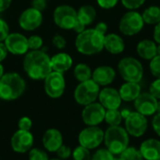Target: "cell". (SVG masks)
Masks as SVG:
<instances>
[{"instance_id": "cell-1", "label": "cell", "mask_w": 160, "mask_h": 160, "mask_svg": "<svg viewBox=\"0 0 160 160\" xmlns=\"http://www.w3.org/2000/svg\"><path fill=\"white\" fill-rule=\"evenodd\" d=\"M22 67L29 78L39 81L44 80L52 71L51 57L43 51H30L24 54Z\"/></svg>"}, {"instance_id": "cell-2", "label": "cell", "mask_w": 160, "mask_h": 160, "mask_svg": "<svg viewBox=\"0 0 160 160\" xmlns=\"http://www.w3.org/2000/svg\"><path fill=\"white\" fill-rule=\"evenodd\" d=\"M77 51L83 55H94L104 49V36L94 28L85 29L75 39Z\"/></svg>"}, {"instance_id": "cell-3", "label": "cell", "mask_w": 160, "mask_h": 160, "mask_svg": "<svg viewBox=\"0 0 160 160\" xmlns=\"http://www.w3.org/2000/svg\"><path fill=\"white\" fill-rule=\"evenodd\" d=\"M25 87V81L19 73H4L0 79V98L6 101L15 100L24 93Z\"/></svg>"}, {"instance_id": "cell-4", "label": "cell", "mask_w": 160, "mask_h": 160, "mask_svg": "<svg viewBox=\"0 0 160 160\" xmlns=\"http://www.w3.org/2000/svg\"><path fill=\"white\" fill-rule=\"evenodd\" d=\"M104 142L113 156H120L129 146V135L126 128L120 126L109 127L104 132Z\"/></svg>"}, {"instance_id": "cell-5", "label": "cell", "mask_w": 160, "mask_h": 160, "mask_svg": "<svg viewBox=\"0 0 160 160\" xmlns=\"http://www.w3.org/2000/svg\"><path fill=\"white\" fill-rule=\"evenodd\" d=\"M118 71L122 79L129 82H140L143 77V67L134 57H124L118 63Z\"/></svg>"}, {"instance_id": "cell-6", "label": "cell", "mask_w": 160, "mask_h": 160, "mask_svg": "<svg viewBox=\"0 0 160 160\" xmlns=\"http://www.w3.org/2000/svg\"><path fill=\"white\" fill-rule=\"evenodd\" d=\"M100 86L92 79L80 82L74 91L75 101L82 106L89 105L98 98Z\"/></svg>"}, {"instance_id": "cell-7", "label": "cell", "mask_w": 160, "mask_h": 160, "mask_svg": "<svg viewBox=\"0 0 160 160\" xmlns=\"http://www.w3.org/2000/svg\"><path fill=\"white\" fill-rule=\"evenodd\" d=\"M144 26V21L141 13L129 10L125 13L119 22V30L125 36H135L139 34Z\"/></svg>"}, {"instance_id": "cell-8", "label": "cell", "mask_w": 160, "mask_h": 160, "mask_svg": "<svg viewBox=\"0 0 160 160\" xmlns=\"http://www.w3.org/2000/svg\"><path fill=\"white\" fill-rule=\"evenodd\" d=\"M53 21L58 27L71 30L78 21L77 10L69 5H60L53 11Z\"/></svg>"}, {"instance_id": "cell-9", "label": "cell", "mask_w": 160, "mask_h": 160, "mask_svg": "<svg viewBox=\"0 0 160 160\" xmlns=\"http://www.w3.org/2000/svg\"><path fill=\"white\" fill-rule=\"evenodd\" d=\"M66 89V80L63 73L52 71L44 79V90L52 98H58L63 96Z\"/></svg>"}, {"instance_id": "cell-10", "label": "cell", "mask_w": 160, "mask_h": 160, "mask_svg": "<svg viewBox=\"0 0 160 160\" xmlns=\"http://www.w3.org/2000/svg\"><path fill=\"white\" fill-rule=\"evenodd\" d=\"M104 141V132L98 127H87L79 134L80 145L92 150L98 147Z\"/></svg>"}, {"instance_id": "cell-11", "label": "cell", "mask_w": 160, "mask_h": 160, "mask_svg": "<svg viewBox=\"0 0 160 160\" xmlns=\"http://www.w3.org/2000/svg\"><path fill=\"white\" fill-rule=\"evenodd\" d=\"M125 128L128 135L139 138L145 134L148 128V121L146 116L138 112H131L126 118Z\"/></svg>"}, {"instance_id": "cell-12", "label": "cell", "mask_w": 160, "mask_h": 160, "mask_svg": "<svg viewBox=\"0 0 160 160\" xmlns=\"http://www.w3.org/2000/svg\"><path fill=\"white\" fill-rule=\"evenodd\" d=\"M106 109L98 102H93L84 106L82 112V118L83 123L88 127H98L104 121Z\"/></svg>"}, {"instance_id": "cell-13", "label": "cell", "mask_w": 160, "mask_h": 160, "mask_svg": "<svg viewBox=\"0 0 160 160\" xmlns=\"http://www.w3.org/2000/svg\"><path fill=\"white\" fill-rule=\"evenodd\" d=\"M18 22L22 29L25 31H34L41 25L43 22V15L41 11L31 7L21 13Z\"/></svg>"}, {"instance_id": "cell-14", "label": "cell", "mask_w": 160, "mask_h": 160, "mask_svg": "<svg viewBox=\"0 0 160 160\" xmlns=\"http://www.w3.org/2000/svg\"><path fill=\"white\" fill-rule=\"evenodd\" d=\"M4 43L8 52L14 55H24L29 51L27 38L20 33H9Z\"/></svg>"}, {"instance_id": "cell-15", "label": "cell", "mask_w": 160, "mask_h": 160, "mask_svg": "<svg viewBox=\"0 0 160 160\" xmlns=\"http://www.w3.org/2000/svg\"><path fill=\"white\" fill-rule=\"evenodd\" d=\"M34 144V137L30 131L21 130L16 131L10 140V145L14 152L16 153H26L32 149Z\"/></svg>"}, {"instance_id": "cell-16", "label": "cell", "mask_w": 160, "mask_h": 160, "mask_svg": "<svg viewBox=\"0 0 160 160\" xmlns=\"http://www.w3.org/2000/svg\"><path fill=\"white\" fill-rule=\"evenodd\" d=\"M158 99L150 93H141L134 100V107L136 112L144 116H150L157 113Z\"/></svg>"}, {"instance_id": "cell-17", "label": "cell", "mask_w": 160, "mask_h": 160, "mask_svg": "<svg viewBox=\"0 0 160 160\" xmlns=\"http://www.w3.org/2000/svg\"><path fill=\"white\" fill-rule=\"evenodd\" d=\"M99 103L106 110H116L119 109L122 103L119 91L112 87H105L100 90L98 95Z\"/></svg>"}, {"instance_id": "cell-18", "label": "cell", "mask_w": 160, "mask_h": 160, "mask_svg": "<svg viewBox=\"0 0 160 160\" xmlns=\"http://www.w3.org/2000/svg\"><path fill=\"white\" fill-rule=\"evenodd\" d=\"M116 76L115 70L110 66L98 67L92 72V80L99 86H107L112 83Z\"/></svg>"}, {"instance_id": "cell-19", "label": "cell", "mask_w": 160, "mask_h": 160, "mask_svg": "<svg viewBox=\"0 0 160 160\" xmlns=\"http://www.w3.org/2000/svg\"><path fill=\"white\" fill-rule=\"evenodd\" d=\"M42 144L49 152H56L63 144V136L55 128H50L45 131L42 137Z\"/></svg>"}, {"instance_id": "cell-20", "label": "cell", "mask_w": 160, "mask_h": 160, "mask_svg": "<svg viewBox=\"0 0 160 160\" xmlns=\"http://www.w3.org/2000/svg\"><path fill=\"white\" fill-rule=\"evenodd\" d=\"M139 150L143 159L158 160L160 158V141L157 139L145 140Z\"/></svg>"}, {"instance_id": "cell-21", "label": "cell", "mask_w": 160, "mask_h": 160, "mask_svg": "<svg viewBox=\"0 0 160 160\" xmlns=\"http://www.w3.org/2000/svg\"><path fill=\"white\" fill-rule=\"evenodd\" d=\"M126 48L124 39L117 34H107L104 36V49L112 54H120Z\"/></svg>"}, {"instance_id": "cell-22", "label": "cell", "mask_w": 160, "mask_h": 160, "mask_svg": "<svg viewBox=\"0 0 160 160\" xmlns=\"http://www.w3.org/2000/svg\"><path fill=\"white\" fill-rule=\"evenodd\" d=\"M51 64L53 71L64 73L71 68L73 65V60L68 53L59 52L51 57Z\"/></svg>"}, {"instance_id": "cell-23", "label": "cell", "mask_w": 160, "mask_h": 160, "mask_svg": "<svg viewBox=\"0 0 160 160\" xmlns=\"http://www.w3.org/2000/svg\"><path fill=\"white\" fill-rule=\"evenodd\" d=\"M118 91L122 100L126 102H131L140 96V94L142 93V88L138 82H126L121 85Z\"/></svg>"}, {"instance_id": "cell-24", "label": "cell", "mask_w": 160, "mask_h": 160, "mask_svg": "<svg viewBox=\"0 0 160 160\" xmlns=\"http://www.w3.org/2000/svg\"><path fill=\"white\" fill-rule=\"evenodd\" d=\"M157 47H158V45L153 40L143 39V40H141L137 44L136 51H137L138 55L141 58L145 59V60H151L155 56L158 55Z\"/></svg>"}, {"instance_id": "cell-25", "label": "cell", "mask_w": 160, "mask_h": 160, "mask_svg": "<svg viewBox=\"0 0 160 160\" xmlns=\"http://www.w3.org/2000/svg\"><path fill=\"white\" fill-rule=\"evenodd\" d=\"M97 17L96 8L91 5H84L82 6L79 10L77 11V18L78 21L81 22L85 26L90 25L94 22Z\"/></svg>"}, {"instance_id": "cell-26", "label": "cell", "mask_w": 160, "mask_h": 160, "mask_svg": "<svg viewBox=\"0 0 160 160\" xmlns=\"http://www.w3.org/2000/svg\"><path fill=\"white\" fill-rule=\"evenodd\" d=\"M144 23L149 25H156L160 22V7L151 6L147 8L142 14Z\"/></svg>"}, {"instance_id": "cell-27", "label": "cell", "mask_w": 160, "mask_h": 160, "mask_svg": "<svg viewBox=\"0 0 160 160\" xmlns=\"http://www.w3.org/2000/svg\"><path fill=\"white\" fill-rule=\"evenodd\" d=\"M92 72L93 71L88 65L81 63V64H78L74 68L73 74L77 81H79L80 82H82L92 79Z\"/></svg>"}, {"instance_id": "cell-28", "label": "cell", "mask_w": 160, "mask_h": 160, "mask_svg": "<svg viewBox=\"0 0 160 160\" xmlns=\"http://www.w3.org/2000/svg\"><path fill=\"white\" fill-rule=\"evenodd\" d=\"M104 120L110 127H114V126H120V124L122 123L123 117H122L121 112L118 109L106 110Z\"/></svg>"}, {"instance_id": "cell-29", "label": "cell", "mask_w": 160, "mask_h": 160, "mask_svg": "<svg viewBox=\"0 0 160 160\" xmlns=\"http://www.w3.org/2000/svg\"><path fill=\"white\" fill-rule=\"evenodd\" d=\"M123 160H143L139 149L133 146H128L119 156Z\"/></svg>"}, {"instance_id": "cell-30", "label": "cell", "mask_w": 160, "mask_h": 160, "mask_svg": "<svg viewBox=\"0 0 160 160\" xmlns=\"http://www.w3.org/2000/svg\"><path fill=\"white\" fill-rule=\"evenodd\" d=\"M73 160H91V154L90 150L80 145L76 147L71 154Z\"/></svg>"}, {"instance_id": "cell-31", "label": "cell", "mask_w": 160, "mask_h": 160, "mask_svg": "<svg viewBox=\"0 0 160 160\" xmlns=\"http://www.w3.org/2000/svg\"><path fill=\"white\" fill-rule=\"evenodd\" d=\"M28 40V47L29 50L31 51H37V50H40V48L43 45V39L41 37L38 36V35H33L29 38H27Z\"/></svg>"}, {"instance_id": "cell-32", "label": "cell", "mask_w": 160, "mask_h": 160, "mask_svg": "<svg viewBox=\"0 0 160 160\" xmlns=\"http://www.w3.org/2000/svg\"><path fill=\"white\" fill-rule=\"evenodd\" d=\"M114 156L106 148L98 150L92 157L91 160H113Z\"/></svg>"}, {"instance_id": "cell-33", "label": "cell", "mask_w": 160, "mask_h": 160, "mask_svg": "<svg viewBox=\"0 0 160 160\" xmlns=\"http://www.w3.org/2000/svg\"><path fill=\"white\" fill-rule=\"evenodd\" d=\"M149 68L154 77L160 79V55H157L150 60Z\"/></svg>"}, {"instance_id": "cell-34", "label": "cell", "mask_w": 160, "mask_h": 160, "mask_svg": "<svg viewBox=\"0 0 160 160\" xmlns=\"http://www.w3.org/2000/svg\"><path fill=\"white\" fill-rule=\"evenodd\" d=\"M29 160H49L48 155L38 148H32L29 151V155H28Z\"/></svg>"}, {"instance_id": "cell-35", "label": "cell", "mask_w": 160, "mask_h": 160, "mask_svg": "<svg viewBox=\"0 0 160 160\" xmlns=\"http://www.w3.org/2000/svg\"><path fill=\"white\" fill-rule=\"evenodd\" d=\"M146 0H121L122 5L129 9V10H135L139 8H141Z\"/></svg>"}, {"instance_id": "cell-36", "label": "cell", "mask_w": 160, "mask_h": 160, "mask_svg": "<svg viewBox=\"0 0 160 160\" xmlns=\"http://www.w3.org/2000/svg\"><path fill=\"white\" fill-rule=\"evenodd\" d=\"M149 93L158 100L160 99V79L155 80L149 87Z\"/></svg>"}, {"instance_id": "cell-37", "label": "cell", "mask_w": 160, "mask_h": 160, "mask_svg": "<svg viewBox=\"0 0 160 160\" xmlns=\"http://www.w3.org/2000/svg\"><path fill=\"white\" fill-rule=\"evenodd\" d=\"M55 153H56L57 157H58L60 159H67V158H68L71 156L72 151H71V149H70L68 146L62 144V145L59 147V149H58Z\"/></svg>"}, {"instance_id": "cell-38", "label": "cell", "mask_w": 160, "mask_h": 160, "mask_svg": "<svg viewBox=\"0 0 160 160\" xmlns=\"http://www.w3.org/2000/svg\"><path fill=\"white\" fill-rule=\"evenodd\" d=\"M18 127H19V129H21V130L30 131V129L32 128V120L29 117H26V116L22 117L19 120Z\"/></svg>"}, {"instance_id": "cell-39", "label": "cell", "mask_w": 160, "mask_h": 160, "mask_svg": "<svg viewBox=\"0 0 160 160\" xmlns=\"http://www.w3.org/2000/svg\"><path fill=\"white\" fill-rule=\"evenodd\" d=\"M9 34V27L8 23L0 18V42H4L6 38Z\"/></svg>"}, {"instance_id": "cell-40", "label": "cell", "mask_w": 160, "mask_h": 160, "mask_svg": "<svg viewBox=\"0 0 160 160\" xmlns=\"http://www.w3.org/2000/svg\"><path fill=\"white\" fill-rule=\"evenodd\" d=\"M52 44L55 48L59 49V50H62L66 47V44H67V41L65 39V38L61 35H55L53 38H52Z\"/></svg>"}, {"instance_id": "cell-41", "label": "cell", "mask_w": 160, "mask_h": 160, "mask_svg": "<svg viewBox=\"0 0 160 160\" xmlns=\"http://www.w3.org/2000/svg\"><path fill=\"white\" fill-rule=\"evenodd\" d=\"M97 2L101 8L111 9L118 4L119 0H97Z\"/></svg>"}, {"instance_id": "cell-42", "label": "cell", "mask_w": 160, "mask_h": 160, "mask_svg": "<svg viewBox=\"0 0 160 160\" xmlns=\"http://www.w3.org/2000/svg\"><path fill=\"white\" fill-rule=\"evenodd\" d=\"M32 8L42 12L47 8V0H32Z\"/></svg>"}, {"instance_id": "cell-43", "label": "cell", "mask_w": 160, "mask_h": 160, "mask_svg": "<svg viewBox=\"0 0 160 160\" xmlns=\"http://www.w3.org/2000/svg\"><path fill=\"white\" fill-rule=\"evenodd\" d=\"M152 127L156 133L160 137V113H157L152 120Z\"/></svg>"}, {"instance_id": "cell-44", "label": "cell", "mask_w": 160, "mask_h": 160, "mask_svg": "<svg viewBox=\"0 0 160 160\" xmlns=\"http://www.w3.org/2000/svg\"><path fill=\"white\" fill-rule=\"evenodd\" d=\"M96 31H98L99 34H101V35H103V36H105L106 35V33H107V31H108V25H107V23L106 22H98L96 26H95V28H94Z\"/></svg>"}, {"instance_id": "cell-45", "label": "cell", "mask_w": 160, "mask_h": 160, "mask_svg": "<svg viewBox=\"0 0 160 160\" xmlns=\"http://www.w3.org/2000/svg\"><path fill=\"white\" fill-rule=\"evenodd\" d=\"M8 49L4 42H0V63L3 62L8 56Z\"/></svg>"}, {"instance_id": "cell-46", "label": "cell", "mask_w": 160, "mask_h": 160, "mask_svg": "<svg viewBox=\"0 0 160 160\" xmlns=\"http://www.w3.org/2000/svg\"><path fill=\"white\" fill-rule=\"evenodd\" d=\"M12 0H0V12H4L7 10L10 5H11Z\"/></svg>"}, {"instance_id": "cell-47", "label": "cell", "mask_w": 160, "mask_h": 160, "mask_svg": "<svg viewBox=\"0 0 160 160\" xmlns=\"http://www.w3.org/2000/svg\"><path fill=\"white\" fill-rule=\"evenodd\" d=\"M154 39L157 43L160 44V22L156 24L154 30Z\"/></svg>"}, {"instance_id": "cell-48", "label": "cell", "mask_w": 160, "mask_h": 160, "mask_svg": "<svg viewBox=\"0 0 160 160\" xmlns=\"http://www.w3.org/2000/svg\"><path fill=\"white\" fill-rule=\"evenodd\" d=\"M85 25L84 24H82L81 22H79V21H77V22L75 23V25H74V27H73V29L72 30H74L76 33H78V34H80V33H82V31H84L85 30Z\"/></svg>"}, {"instance_id": "cell-49", "label": "cell", "mask_w": 160, "mask_h": 160, "mask_svg": "<svg viewBox=\"0 0 160 160\" xmlns=\"http://www.w3.org/2000/svg\"><path fill=\"white\" fill-rule=\"evenodd\" d=\"M130 112H130L129 110H128V109H125V110H123V111L121 112L122 117L126 119V118H127V117H128V116L129 115V113H130Z\"/></svg>"}, {"instance_id": "cell-50", "label": "cell", "mask_w": 160, "mask_h": 160, "mask_svg": "<svg viewBox=\"0 0 160 160\" xmlns=\"http://www.w3.org/2000/svg\"><path fill=\"white\" fill-rule=\"evenodd\" d=\"M4 75V68H3V66H2V64L0 63V79H1V77Z\"/></svg>"}, {"instance_id": "cell-51", "label": "cell", "mask_w": 160, "mask_h": 160, "mask_svg": "<svg viewBox=\"0 0 160 160\" xmlns=\"http://www.w3.org/2000/svg\"><path fill=\"white\" fill-rule=\"evenodd\" d=\"M157 113H160V101H158V106H157Z\"/></svg>"}, {"instance_id": "cell-52", "label": "cell", "mask_w": 160, "mask_h": 160, "mask_svg": "<svg viewBox=\"0 0 160 160\" xmlns=\"http://www.w3.org/2000/svg\"><path fill=\"white\" fill-rule=\"evenodd\" d=\"M157 53H158V55H160V44H158L157 47Z\"/></svg>"}, {"instance_id": "cell-53", "label": "cell", "mask_w": 160, "mask_h": 160, "mask_svg": "<svg viewBox=\"0 0 160 160\" xmlns=\"http://www.w3.org/2000/svg\"><path fill=\"white\" fill-rule=\"evenodd\" d=\"M113 160H123V159H122V158H121L120 157H119V158H115V157H114V159H113Z\"/></svg>"}, {"instance_id": "cell-54", "label": "cell", "mask_w": 160, "mask_h": 160, "mask_svg": "<svg viewBox=\"0 0 160 160\" xmlns=\"http://www.w3.org/2000/svg\"><path fill=\"white\" fill-rule=\"evenodd\" d=\"M49 160H61L60 158H53V159H49Z\"/></svg>"}, {"instance_id": "cell-55", "label": "cell", "mask_w": 160, "mask_h": 160, "mask_svg": "<svg viewBox=\"0 0 160 160\" xmlns=\"http://www.w3.org/2000/svg\"><path fill=\"white\" fill-rule=\"evenodd\" d=\"M158 160H160V158H158Z\"/></svg>"}]
</instances>
